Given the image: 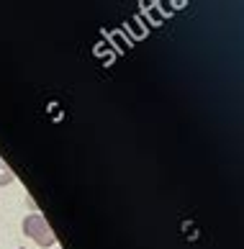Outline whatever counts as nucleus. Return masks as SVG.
Returning <instances> with one entry per match:
<instances>
[{"label":"nucleus","instance_id":"nucleus-2","mask_svg":"<svg viewBox=\"0 0 244 249\" xmlns=\"http://www.w3.org/2000/svg\"><path fill=\"white\" fill-rule=\"evenodd\" d=\"M16 180V175H13V170L8 167V164L0 160V185H11V182Z\"/></svg>","mask_w":244,"mask_h":249},{"label":"nucleus","instance_id":"nucleus-1","mask_svg":"<svg viewBox=\"0 0 244 249\" xmlns=\"http://www.w3.org/2000/svg\"><path fill=\"white\" fill-rule=\"evenodd\" d=\"M23 234L31 239V242H36L39 247H54L57 244V234L52 231V226L46 224V218L39 216V213H29L23 218Z\"/></svg>","mask_w":244,"mask_h":249}]
</instances>
